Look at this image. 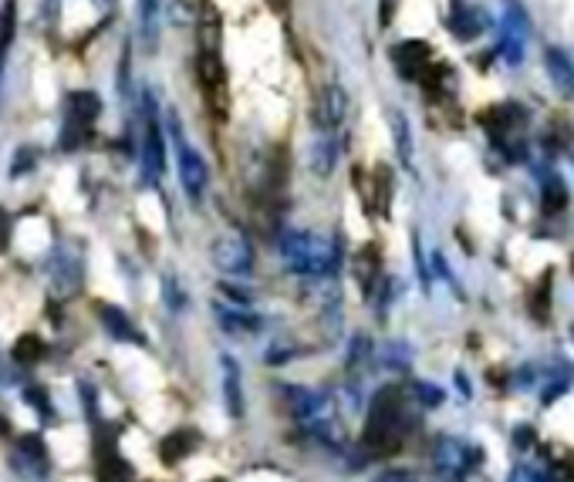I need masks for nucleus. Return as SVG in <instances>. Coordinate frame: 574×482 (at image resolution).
Masks as SVG:
<instances>
[{"label": "nucleus", "mask_w": 574, "mask_h": 482, "mask_svg": "<svg viewBox=\"0 0 574 482\" xmlns=\"http://www.w3.org/2000/svg\"><path fill=\"white\" fill-rule=\"evenodd\" d=\"M281 257L298 277H328L338 270V247L311 229H291L281 236Z\"/></svg>", "instance_id": "f257e3e1"}, {"label": "nucleus", "mask_w": 574, "mask_h": 482, "mask_svg": "<svg viewBox=\"0 0 574 482\" xmlns=\"http://www.w3.org/2000/svg\"><path fill=\"white\" fill-rule=\"evenodd\" d=\"M406 432V402H402V388H382L372 402L369 422H366V445L372 452H389L402 442Z\"/></svg>", "instance_id": "f03ea898"}, {"label": "nucleus", "mask_w": 574, "mask_h": 482, "mask_svg": "<svg viewBox=\"0 0 574 482\" xmlns=\"http://www.w3.org/2000/svg\"><path fill=\"white\" fill-rule=\"evenodd\" d=\"M294 399H298L294 412H298L301 425L318 432L331 445H341L344 435H341V422H338V412H334L331 399H324L321 392H294Z\"/></svg>", "instance_id": "7ed1b4c3"}, {"label": "nucleus", "mask_w": 574, "mask_h": 482, "mask_svg": "<svg viewBox=\"0 0 574 482\" xmlns=\"http://www.w3.org/2000/svg\"><path fill=\"white\" fill-rule=\"evenodd\" d=\"M213 264L230 277H247L254 270V247L241 233H223L213 239Z\"/></svg>", "instance_id": "20e7f679"}, {"label": "nucleus", "mask_w": 574, "mask_h": 482, "mask_svg": "<svg viewBox=\"0 0 574 482\" xmlns=\"http://www.w3.org/2000/svg\"><path fill=\"white\" fill-rule=\"evenodd\" d=\"M173 146H176V173H179V183H183V189H186L189 199H200L203 189H206L210 173H206L203 156L183 139V132H179V126H176V118H173Z\"/></svg>", "instance_id": "39448f33"}, {"label": "nucleus", "mask_w": 574, "mask_h": 482, "mask_svg": "<svg viewBox=\"0 0 574 482\" xmlns=\"http://www.w3.org/2000/svg\"><path fill=\"white\" fill-rule=\"evenodd\" d=\"M143 166H146V179H159L166 169V139H163V126L159 118L146 115V136H143Z\"/></svg>", "instance_id": "423d86ee"}, {"label": "nucleus", "mask_w": 574, "mask_h": 482, "mask_svg": "<svg viewBox=\"0 0 574 482\" xmlns=\"http://www.w3.org/2000/svg\"><path fill=\"white\" fill-rule=\"evenodd\" d=\"M470 449L459 442V439H439L436 442V452H432V459H436V469L442 472V475H449V479H456V475H464L474 462H470Z\"/></svg>", "instance_id": "0eeeda50"}, {"label": "nucleus", "mask_w": 574, "mask_h": 482, "mask_svg": "<svg viewBox=\"0 0 574 482\" xmlns=\"http://www.w3.org/2000/svg\"><path fill=\"white\" fill-rule=\"evenodd\" d=\"M344 111H349V98H344V91L338 85H328L318 98V126L331 132L334 126H341Z\"/></svg>", "instance_id": "6e6552de"}, {"label": "nucleus", "mask_w": 574, "mask_h": 482, "mask_svg": "<svg viewBox=\"0 0 574 482\" xmlns=\"http://www.w3.org/2000/svg\"><path fill=\"white\" fill-rule=\"evenodd\" d=\"M220 368H223V399H226V412L241 419L244 415V395H241V368H237V361L223 354L220 357Z\"/></svg>", "instance_id": "1a4fd4ad"}, {"label": "nucleus", "mask_w": 574, "mask_h": 482, "mask_svg": "<svg viewBox=\"0 0 574 482\" xmlns=\"http://www.w3.org/2000/svg\"><path fill=\"white\" fill-rule=\"evenodd\" d=\"M98 317L105 324V331L111 337H119V341H129V344H143V334L136 331L133 317L119 307H111V304H98Z\"/></svg>", "instance_id": "9d476101"}, {"label": "nucleus", "mask_w": 574, "mask_h": 482, "mask_svg": "<svg viewBox=\"0 0 574 482\" xmlns=\"http://www.w3.org/2000/svg\"><path fill=\"white\" fill-rule=\"evenodd\" d=\"M544 68H547V75H551V81L557 85L561 95H574V61L561 48L544 51Z\"/></svg>", "instance_id": "9b49d317"}, {"label": "nucleus", "mask_w": 574, "mask_h": 482, "mask_svg": "<svg viewBox=\"0 0 574 482\" xmlns=\"http://www.w3.org/2000/svg\"><path fill=\"white\" fill-rule=\"evenodd\" d=\"M14 462H21V469H25L28 475H48V449H45V442L35 439V435L21 439V442H18Z\"/></svg>", "instance_id": "f8f14e48"}, {"label": "nucleus", "mask_w": 574, "mask_h": 482, "mask_svg": "<svg viewBox=\"0 0 574 482\" xmlns=\"http://www.w3.org/2000/svg\"><path fill=\"white\" fill-rule=\"evenodd\" d=\"M213 314L220 317V324H223L230 334H254V331L261 327V317L247 314V307L230 311V307H223V304H213Z\"/></svg>", "instance_id": "ddd939ff"}, {"label": "nucleus", "mask_w": 574, "mask_h": 482, "mask_svg": "<svg viewBox=\"0 0 574 482\" xmlns=\"http://www.w3.org/2000/svg\"><path fill=\"white\" fill-rule=\"evenodd\" d=\"M382 274V257H379V250L369 244L359 257H356V277H359V284H362V291H366V297H372V291H376V277Z\"/></svg>", "instance_id": "4468645a"}, {"label": "nucleus", "mask_w": 574, "mask_h": 482, "mask_svg": "<svg viewBox=\"0 0 574 482\" xmlns=\"http://www.w3.org/2000/svg\"><path fill=\"white\" fill-rule=\"evenodd\" d=\"M449 28L459 41H470L484 31V18L474 11V8H464V4H456L453 8V18H449Z\"/></svg>", "instance_id": "2eb2a0df"}, {"label": "nucleus", "mask_w": 574, "mask_h": 482, "mask_svg": "<svg viewBox=\"0 0 574 482\" xmlns=\"http://www.w3.org/2000/svg\"><path fill=\"white\" fill-rule=\"evenodd\" d=\"M193 449H196V435H193V432H173V435H166V442L159 445V455H163L166 465H176V462H183Z\"/></svg>", "instance_id": "dca6fc26"}, {"label": "nucleus", "mask_w": 574, "mask_h": 482, "mask_svg": "<svg viewBox=\"0 0 574 482\" xmlns=\"http://www.w3.org/2000/svg\"><path fill=\"white\" fill-rule=\"evenodd\" d=\"M334 159H338L334 139H328V136L314 139V146H311V166H314V173H318V176H331Z\"/></svg>", "instance_id": "f3484780"}, {"label": "nucleus", "mask_w": 574, "mask_h": 482, "mask_svg": "<svg viewBox=\"0 0 574 482\" xmlns=\"http://www.w3.org/2000/svg\"><path fill=\"white\" fill-rule=\"evenodd\" d=\"M139 28H143V41L153 48L159 31V0H139Z\"/></svg>", "instance_id": "a211bd4d"}, {"label": "nucleus", "mask_w": 574, "mask_h": 482, "mask_svg": "<svg viewBox=\"0 0 574 482\" xmlns=\"http://www.w3.org/2000/svg\"><path fill=\"white\" fill-rule=\"evenodd\" d=\"M392 132H396V149H399V159L406 163V166H412V132H409V122L402 118V111H396L392 108Z\"/></svg>", "instance_id": "6ab92c4d"}, {"label": "nucleus", "mask_w": 574, "mask_h": 482, "mask_svg": "<svg viewBox=\"0 0 574 482\" xmlns=\"http://www.w3.org/2000/svg\"><path fill=\"white\" fill-rule=\"evenodd\" d=\"M544 213H564V206H567V189H564V183L561 179H551L547 186H544Z\"/></svg>", "instance_id": "aec40b11"}, {"label": "nucleus", "mask_w": 574, "mask_h": 482, "mask_svg": "<svg viewBox=\"0 0 574 482\" xmlns=\"http://www.w3.org/2000/svg\"><path fill=\"white\" fill-rule=\"evenodd\" d=\"M416 395L422 399V405H426V409H436V405L442 402V392H439V388H432V385H422V382L416 385Z\"/></svg>", "instance_id": "412c9836"}, {"label": "nucleus", "mask_w": 574, "mask_h": 482, "mask_svg": "<svg viewBox=\"0 0 574 482\" xmlns=\"http://www.w3.org/2000/svg\"><path fill=\"white\" fill-rule=\"evenodd\" d=\"M372 482H416V475L406 469H382Z\"/></svg>", "instance_id": "4be33fe9"}, {"label": "nucleus", "mask_w": 574, "mask_h": 482, "mask_svg": "<svg viewBox=\"0 0 574 482\" xmlns=\"http://www.w3.org/2000/svg\"><path fill=\"white\" fill-rule=\"evenodd\" d=\"M396 11H399V0H382V4H379V24L389 28L392 18H396Z\"/></svg>", "instance_id": "5701e85b"}, {"label": "nucleus", "mask_w": 574, "mask_h": 482, "mask_svg": "<svg viewBox=\"0 0 574 482\" xmlns=\"http://www.w3.org/2000/svg\"><path fill=\"white\" fill-rule=\"evenodd\" d=\"M267 8H271L274 14H288V11H291V0H267Z\"/></svg>", "instance_id": "b1692460"}, {"label": "nucleus", "mask_w": 574, "mask_h": 482, "mask_svg": "<svg viewBox=\"0 0 574 482\" xmlns=\"http://www.w3.org/2000/svg\"><path fill=\"white\" fill-rule=\"evenodd\" d=\"M510 482H531V475H527V472H514Z\"/></svg>", "instance_id": "393cba45"}, {"label": "nucleus", "mask_w": 574, "mask_h": 482, "mask_svg": "<svg viewBox=\"0 0 574 482\" xmlns=\"http://www.w3.org/2000/svg\"><path fill=\"white\" fill-rule=\"evenodd\" d=\"M210 482H223V479H210Z\"/></svg>", "instance_id": "a878e982"}, {"label": "nucleus", "mask_w": 574, "mask_h": 482, "mask_svg": "<svg viewBox=\"0 0 574 482\" xmlns=\"http://www.w3.org/2000/svg\"><path fill=\"white\" fill-rule=\"evenodd\" d=\"M449 482H456V479H449Z\"/></svg>", "instance_id": "bb28decb"}]
</instances>
